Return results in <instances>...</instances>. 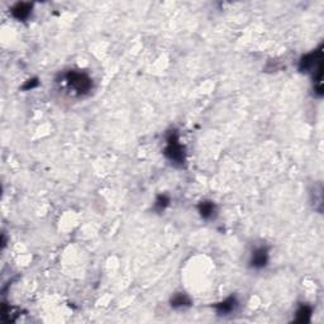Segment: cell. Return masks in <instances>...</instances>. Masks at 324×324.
<instances>
[{"label": "cell", "instance_id": "obj_3", "mask_svg": "<svg viewBox=\"0 0 324 324\" xmlns=\"http://www.w3.org/2000/svg\"><path fill=\"white\" fill-rule=\"evenodd\" d=\"M270 261V254L269 248L266 246H260L252 251L251 259H249L248 264L249 267L254 270H262L267 266Z\"/></svg>", "mask_w": 324, "mask_h": 324}, {"label": "cell", "instance_id": "obj_7", "mask_svg": "<svg viewBox=\"0 0 324 324\" xmlns=\"http://www.w3.org/2000/svg\"><path fill=\"white\" fill-rule=\"evenodd\" d=\"M170 305L173 309H185V308L191 307L193 302L185 293H176L171 297Z\"/></svg>", "mask_w": 324, "mask_h": 324}, {"label": "cell", "instance_id": "obj_2", "mask_svg": "<svg viewBox=\"0 0 324 324\" xmlns=\"http://www.w3.org/2000/svg\"><path fill=\"white\" fill-rule=\"evenodd\" d=\"M163 155L168 161L177 167H181L185 163V150L180 143L178 133L176 131H170L166 136V147L163 150Z\"/></svg>", "mask_w": 324, "mask_h": 324}, {"label": "cell", "instance_id": "obj_9", "mask_svg": "<svg viewBox=\"0 0 324 324\" xmlns=\"http://www.w3.org/2000/svg\"><path fill=\"white\" fill-rule=\"evenodd\" d=\"M170 196L166 195V194H160V195H157L156 200H155L154 203V210L156 211V213H162V211L170 205Z\"/></svg>", "mask_w": 324, "mask_h": 324}, {"label": "cell", "instance_id": "obj_8", "mask_svg": "<svg viewBox=\"0 0 324 324\" xmlns=\"http://www.w3.org/2000/svg\"><path fill=\"white\" fill-rule=\"evenodd\" d=\"M312 314H313L312 307L308 304H302L299 308H298L297 313H295V322L298 323L310 322Z\"/></svg>", "mask_w": 324, "mask_h": 324}, {"label": "cell", "instance_id": "obj_10", "mask_svg": "<svg viewBox=\"0 0 324 324\" xmlns=\"http://www.w3.org/2000/svg\"><path fill=\"white\" fill-rule=\"evenodd\" d=\"M37 85H38V80L37 79H33V80H28V83L23 86V89H24V90H29V89H34Z\"/></svg>", "mask_w": 324, "mask_h": 324}, {"label": "cell", "instance_id": "obj_6", "mask_svg": "<svg viewBox=\"0 0 324 324\" xmlns=\"http://www.w3.org/2000/svg\"><path fill=\"white\" fill-rule=\"evenodd\" d=\"M198 213L205 221H210L215 217L217 206L214 201L211 200H203L198 204Z\"/></svg>", "mask_w": 324, "mask_h": 324}, {"label": "cell", "instance_id": "obj_1", "mask_svg": "<svg viewBox=\"0 0 324 324\" xmlns=\"http://www.w3.org/2000/svg\"><path fill=\"white\" fill-rule=\"evenodd\" d=\"M63 81H65L66 86L73 90V93H75L76 95H86L93 90V79L84 71H67L63 74Z\"/></svg>", "mask_w": 324, "mask_h": 324}, {"label": "cell", "instance_id": "obj_4", "mask_svg": "<svg viewBox=\"0 0 324 324\" xmlns=\"http://www.w3.org/2000/svg\"><path fill=\"white\" fill-rule=\"evenodd\" d=\"M238 305H239V302L238 299H237L236 295H231V297L226 298V299L222 300V302L214 304L213 308L217 312V314L226 317V315H229L232 314V313L236 312Z\"/></svg>", "mask_w": 324, "mask_h": 324}, {"label": "cell", "instance_id": "obj_5", "mask_svg": "<svg viewBox=\"0 0 324 324\" xmlns=\"http://www.w3.org/2000/svg\"><path fill=\"white\" fill-rule=\"evenodd\" d=\"M32 10L33 4H30V3H17L10 9V14L19 22H23V20H27L30 17Z\"/></svg>", "mask_w": 324, "mask_h": 324}]
</instances>
